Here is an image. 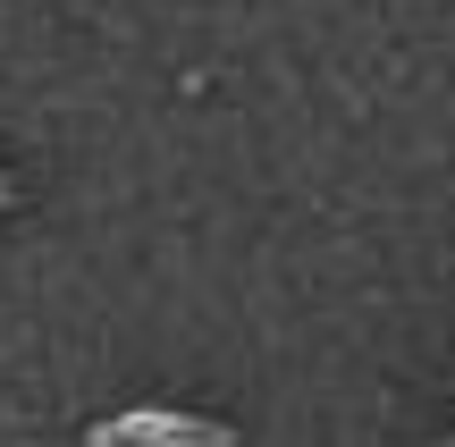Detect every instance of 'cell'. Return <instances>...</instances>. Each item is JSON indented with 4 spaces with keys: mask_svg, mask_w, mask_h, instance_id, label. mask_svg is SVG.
<instances>
[{
    "mask_svg": "<svg viewBox=\"0 0 455 447\" xmlns=\"http://www.w3.org/2000/svg\"><path fill=\"white\" fill-rule=\"evenodd\" d=\"M118 439H135V447H228L220 422H186V414H127V422H110Z\"/></svg>",
    "mask_w": 455,
    "mask_h": 447,
    "instance_id": "6da1fadb",
    "label": "cell"
},
{
    "mask_svg": "<svg viewBox=\"0 0 455 447\" xmlns=\"http://www.w3.org/2000/svg\"><path fill=\"white\" fill-rule=\"evenodd\" d=\"M0 203H17V186H9V178H0Z\"/></svg>",
    "mask_w": 455,
    "mask_h": 447,
    "instance_id": "7a4b0ae2",
    "label": "cell"
}]
</instances>
